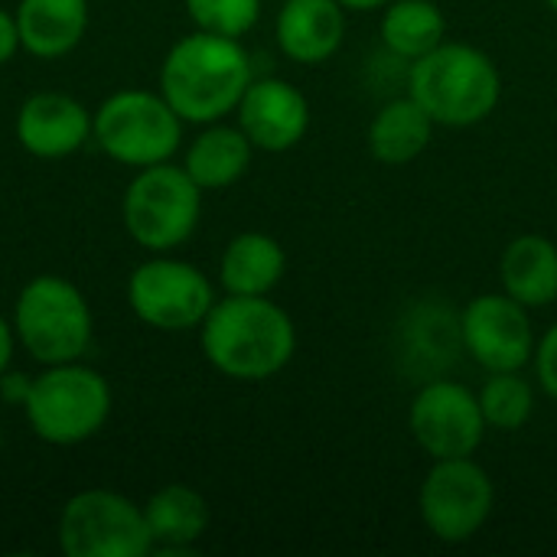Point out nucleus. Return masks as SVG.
I'll return each mask as SVG.
<instances>
[{
	"label": "nucleus",
	"instance_id": "obj_15",
	"mask_svg": "<svg viewBox=\"0 0 557 557\" xmlns=\"http://www.w3.org/2000/svg\"><path fill=\"white\" fill-rule=\"evenodd\" d=\"M277 46L300 65H323L346 36V7L339 0H284L274 23Z\"/></svg>",
	"mask_w": 557,
	"mask_h": 557
},
{
	"label": "nucleus",
	"instance_id": "obj_18",
	"mask_svg": "<svg viewBox=\"0 0 557 557\" xmlns=\"http://www.w3.org/2000/svg\"><path fill=\"white\" fill-rule=\"evenodd\" d=\"M287 271V255L274 235L242 232L235 235L219 261V281L225 294L238 297H268Z\"/></svg>",
	"mask_w": 557,
	"mask_h": 557
},
{
	"label": "nucleus",
	"instance_id": "obj_30",
	"mask_svg": "<svg viewBox=\"0 0 557 557\" xmlns=\"http://www.w3.org/2000/svg\"><path fill=\"white\" fill-rule=\"evenodd\" d=\"M0 447H3V431H0Z\"/></svg>",
	"mask_w": 557,
	"mask_h": 557
},
{
	"label": "nucleus",
	"instance_id": "obj_5",
	"mask_svg": "<svg viewBox=\"0 0 557 557\" xmlns=\"http://www.w3.org/2000/svg\"><path fill=\"white\" fill-rule=\"evenodd\" d=\"M13 333L42 366L78 362L91 346V310L82 290L55 274L33 277L13 307Z\"/></svg>",
	"mask_w": 557,
	"mask_h": 557
},
{
	"label": "nucleus",
	"instance_id": "obj_9",
	"mask_svg": "<svg viewBox=\"0 0 557 557\" xmlns=\"http://www.w3.org/2000/svg\"><path fill=\"white\" fill-rule=\"evenodd\" d=\"M496 506V486L473 457L434 460L428 470L418 509L428 532L444 545H463L483 532Z\"/></svg>",
	"mask_w": 557,
	"mask_h": 557
},
{
	"label": "nucleus",
	"instance_id": "obj_21",
	"mask_svg": "<svg viewBox=\"0 0 557 557\" xmlns=\"http://www.w3.org/2000/svg\"><path fill=\"white\" fill-rule=\"evenodd\" d=\"M144 519L153 552H189L209 529V503L193 486L170 483L147 499Z\"/></svg>",
	"mask_w": 557,
	"mask_h": 557
},
{
	"label": "nucleus",
	"instance_id": "obj_4",
	"mask_svg": "<svg viewBox=\"0 0 557 557\" xmlns=\"http://www.w3.org/2000/svg\"><path fill=\"white\" fill-rule=\"evenodd\" d=\"M23 411L39 441L72 447L104 428L111 414V388L82 362L46 366V372L29 382Z\"/></svg>",
	"mask_w": 557,
	"mask_h": 557
},
{
	"label": "nucleus",
	"instance_id": "obj_16",
	"mask_svg": "<svg viewBox=\"0 0 557 557\" xmlns=\"http://www.w3.org/2000/svg\"><path fill=\"white\" fill-rule=\"evenodd\" d=\"M20 46L36 59L69 55L88 29V0H20Z\"/></svg>",
	"mask_w": 557,
	"mask_h": 557
},
{
	"label": "nucleus",
	"instance_id": "obj_24",
	"mask_svg": "<svg viewBox=\"0 0 557 557\" xmlns=\"http://www.w3.org/2000/svg\"><path fill=\"white\" fill-rule=\"evenodd\" d=\"M196 29L242 39L261 16V0H186Z\"/></svg>",
	"mask_w": 557,
	"mask_h": 557
},
{
	"label": "nucleus",
	"instance_id": "obj_13",
	"mask_svg": "<svg viewBox=\"0 0 557 557\" xmlns=\"http://www.w3.org/2000/svg\"><path fill=\"white\" fill-rule=\"evenodd\" d=\"M235 114L255 150L264 153L294 150L310 127V104L304 91L284 78H251Z\"/></svg>",
	"mask_w": 557,
	"mask_h": 557
},
{
	"label": "nucleus",
	"instance_id": "obj_7",
	"mask_svg": "<svg viewBox=\"0 0 557 557\" xmlns=\"http://www.w3.org/2000/svg\"><path fill=\"white\" fill-rule=\"evenodd\" d=\"M91 134L111 160L144 170L166 163L180 150L183 117L163 95L124 88L104 98L91 114Z\"/></svg>",
	"mask_w": 557,
	"mask_h": 557
},
{
	"label": "nucleus",
	"instance_id": "obj_17",
	"mask_svg": "<svg viewBox=\"0 0 557 557\" xmlns=\"http://www.w3.org/2000/svg\"><path fill=\"white\" fill-rule=\"evenodd\" d=\"M499 281L529 310L552 307L557 300V245L539 232L512 238L499 261Z\"/></svg>",
	"mask_w": 557,
	"mask_h": 557
},
{
	"label": "nucleus",
	"instance_id": "obj_14",
	"mask_svg": "<svg viewBox=\"0 0 557 557\" xmlns=\"http://www.w3.org/2000/svg\"><path fill=\"white\" fill-rule=\"evenodd\" d=\"M91 137V114L82 101L62 91H36L16 111V140L26 153L62 160Z\"/></svg>",
	"mask_w": 557,
	"mask_h": 557
},
{
	"label": "nucleus",
	"instance_id": "obj_1",
	"mask_svg": "<svg viewBox=\"0 0 557 557\" xmlns=\"http://www.w3.org/2000/svg\"><path fill=\"white\" fill-rule=\"evenodd\" d=\"M212 369L235 382H264L284 372L297 352V326L271 297L228 294L215 300L199 326Z\"/></svg>",
	"mask_w": 557,
	"mask_h": 557
},
{
	"label": "nucleus",
	"instance_id": "obj_20",
	"mask_svg": "<svg viewBox=\"0 0 557 557\" xmlns=\"http://www.w3.org/2000/svg\"><path fill=\"white\" fill-rule=\"evenodd\" d=\"M251 153H255V144L245 137V131L238 124L232 127V124L212 121L189 144L183 170L196 180V186L202 193L206 189H225L248 173Z\"/></svg>",
	"mask_w": 557,
	"mask_h": 557
},
{
	"label": "nucleus",
	"instance_id": "obj_6",
	"mask_svg": "<svg viewBox=\"0 0 557 557\" xmlns=\"http://www.w3.org/2000/svg\"><path fill=\"white\" fill-rule=\"evenodd\" d=\"M199 215L202 189L183 166H173L170 160L144 166L124 193V228L153 255H166L189 242Z\"/></svg>",
	"mask_w": 557,
	"mask_h": 557
},
{
	"label": "nucleus",
	"instance_id": "obj_10",
	"mask_svg": "<svg viewBox=\"0 0 557 557\" xmlns=\"http://www.w3.org/2000/svg\"><path fill=\"white\" fill-rule=\"evenodd\" d=\"M127 304L140 323L163 333H180L202 326L215 294L196 264L176 258H150L131 274Z\"/></svg>",
	"mask_w": 557,
	"mask_h": 557
},
{
	"label": "nucleus",
	"instance_id": "obj_26",
	"mask_svg": "<svg viewBox=\"0 0 557 557\" xmlns=\"http://www.w3.org/2000/svg\"><path fill=\"white\" fill-rule=\"evenodd\" d=\"M16 49H20L16 16H13V13H7V10L0 7V65H3V62H10V59L16 55Z\"/></svg>",
	"mask_w": 557,
	"mask_h": 557
},
{
	"label": "nucleus",
	"instance_id": "obj_23",
	"mask_svg": "<svg viewBox=\"0 0 557 557\" xmlns=\"http://www.w3.org/2000/svg\"><path fill=\"white\" fill-rule=\"evenodd\" d=\"M476 395H480L486 428L493 431H503V434L522 431L529 418L535 414V392L522 372H490V379L483 382Z\"/></svg>",
	"mask_w": 557,
	"mask_h": 557
},
{
	"label": "nucleus",
	"instance_id": "obj_19",
	"mask_svg": "<svg viewBox=\"0 0 557 557\" xmlns=\"http://www.w3.org/2000/svg\"><path fill=\"white\" fill-rule=\"evenodd\" d=\"M434 127L437 124L431 121V114L411 95H405V98H392L375 111L366 131V144L379 163L405 166L428 150Z\"/></svg>",
	"mask_w": 557,
	"mask_h": 557
},
{
	"label": "nucleus",
	"instance_id": "obj_2",
	"mask_svg": "<svg viewBox=\"0 0 557 557\" xmlns=\"http://www.w3.org/2000/svg\"><path fill=\"white\" fill-rule=\"evenodd\" d=\"M251 78V59L238 39L196 29L166 52L160 95L183 121L212 124L238 108Z\"/></svg>",
	"mask_w": 557,
	"mask_h": 557
},
{
	"label": "nucleus",
	"instance_id": "obj_3",
	"mask_svg": "<svg viewBox=\"0 0 557 557\" xmlns=\"http://www.w3.org/2000/svg\"><path fill=\"white\" fill-rule=\"evenodd\" d=\"M408 95L437 127H473L499 108L503 72L480 46L441 42L411 62Z\"/></svg>",
	"mask_w": 557,
	"mask_h": 557
},
{
	"label": "nucleus",
	"instance_id": "obj_22",
	"mask_svg": "<svg viewBox=\"0 0 557 557\" xmlns=\"http://www.w3.org/2000/svg\"><path fill=\"white\" fill-rule=\"evenodd\" d=\"M382 42L395 59L411 65L447 42V16L434 0H392L382 13Z\"/></svg>",
	"mask_w": 557,
	"mask_h": 557
},
{
	"label": "nucleus",
	"instance_id": "obj_29",
	"mask_svg": "<svg viewBox=\"0 0 557 557\" xmlns=\"http://www.w3.org/2000/svg\"><path fill=\"white\" fill-rule=\"evenodd\" d=\"M545 3H548V7H552V10L557 13V0H545Z\"/></svg>",
	"mask_w": 557,
	"mask_h": 557
},
{
	"label": "nucleus",
	"instance_id": "obj_28",
	"mask_svg": "<svg viewBox=\"0 0 557 557\" xmlns=\"http://www.w3.org/2000/svg\"><path fill=\"white\" fill-rule=\"evenodd\" d=\"M346 10H385L392 0H339Z\"/></svg>",
	"mask_w": 557,
	"mask_h": 557
},
{
	"label": "nucleus",
	"instance_id": "obj_11",
	"mask_svg": "<svg viewBox=\"0 0 557 557\" xmlns=\"http://www.w3.org/2000/svg\"><path fill=\"white\" fill-rule=\"evenodd\" d=\"M411 434L431 460L473 457L486 441V418L480 395L454 379L428 382L408 411Z\"/></svg>",
	"mask_w": 557,
	"mask_h": 557
},
{
	"label": "nucleus",
	"instance_id": "obj_25",
	"mask_svg": "<svg viewBox=\"0 0 557 557\" xmlns=\"http://www.w3.org/2000/svg\"><path fill=\"white\" fill-rule=\"evenodd\" d=\"M532 362H535V375H539L542 392H545L552 401H557V323L539 339Z\"/></svg>",
	"mask_w": 557,
	"mask_h": 557
},
{
	"label": "nucleus",
	"instance_id": "obj_12",
	"mask_svg": "<svg viewBox=\"0 0 557 557\" xmlns=\"http://www.w3.org/2000/svg\"><path fill=\"white\" fill-rule=\"evenodd\" d=\"M460 343L486 372H522L539 346L532 310L506 290L473 297L460 317Z\"/></svg>",
	"mask_w": 557,
	"mask_h": 557
},
{
	"label": "nucleus",
	"instance_id": "obj_27",
	"mask_svg": "<svg viewBox=\"0 0 557 557\" xmlns=\"http://www.w3.org/2000/svg\"><path fill=\"white\" fill-rule=\"evenodd\" d=\"M13 343H16V333H13V326L0 317V379H3V372H7V366H10V359H13Z\"/></svg>",
	"mask_w": 557,
	"mask_h": 557
},
{
	"label": "nucleus",
	"instance_id": "obj_8",
	"mask_svg": "<svg viewBox=\"0 0 557 557\" xmlns=\"http://www.w3.org/2000/svg\"><path fill=\"white\" fill-rule=\"evenodd\" d=\"M59 548L65 557H144L153 539L144 506L111 490H85L59 516Z\"/></svg>",
	"mask_w": 557,
	"mask_h": 557
}]
</instances>
